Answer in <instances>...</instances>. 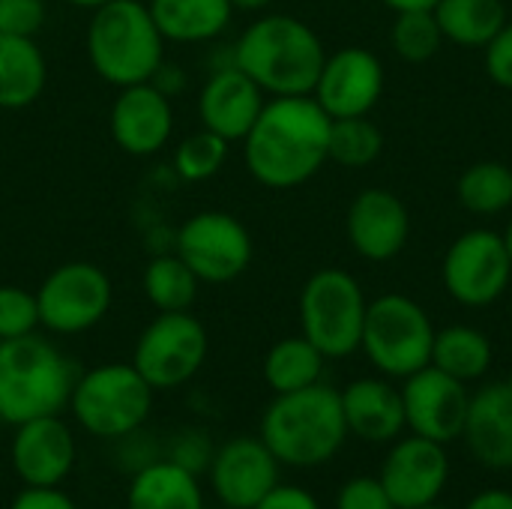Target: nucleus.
<instances>
[{
  "mask_svg": "<svg viewBox=\"0 0 512 509\" xmlns=\"http://www.w3.org/2000/svg\"><path fill=\"white\" fill-rule=\"evenodd\" d=\"M333 117L312 96H273L243 138L246 171L267 189H294L312 180L327 156Z\"/></svg>",
  "mask_w": 512,
  "mask_h": 509,
  "instance_id": "nucleus-1",
  "label": "nucleus"
},
{
  "mask_svg": "<svg viewBox=\"0 0 512 509\" xmlns=\"http://www.w3.org/2000/svg\"><path fill=\"white\" fill-rule=\"evenodd\" d=\"M327 51L321 36L294 15H264L252 21L231 54L267 96H312Z\"/></svg>",
  "mask_w": 512,
  "mask_h": 509,
  "instance_id": "nucleus-2",
  "label": "nucleus"
},
{
  "mask_svg": "<svg viewBox=\"0 0 512 509\" xmlns=\"http://www.w3.org/2000/svg\"><path fill=\"white\" fill-rule=\"evenodd\" d=\"M258 438L270 447L279 465H327L348 441L339 390L327 384H312L306 390L276 396L261 417Z\"/></svg>",
  "mask_w": 512,
  "mask_h": 509,
  "instance_id": "nucleus-3",
  "label": "nucleus"
},
{
  "mask_svg": "<svg viewBox=\"0 0 512 509\" xmlns=\"http://www.w3.org/2000/svg\"><path fill=\"white\" fill-rule=\"evenodd\" d=\"M84 45L96 75L114 87L144 84L165 63V36L141 0H111L93 9Z\"/></svg>",
  "mask_w": 512,
  "mask_h": 509,
  "instance_id": "nucleus-4",
  "label": "nucleus"
},
{
  "mask_svg": "<svg viewBox=\"0 0 512 509\" xmlns=\"http://www.w3.org/2000/svg\"><path fill=\"white\" fill-rule=\"evenodd\" d=\"M72 387V363L48 339L30 333L0 342V423L54 417L69 405Z\"/></svg>",
  "mask_w": 512,
  "mask_h": 509,
  "instance_id": "nucleus-5",
  "label": "nucleus"
},
{
  "mask_svg": "<svg viewBox=\"0 0 512 509\" xmlns=\"http://www.w3.org/2000/svg\"><path fill=\"white\" fill-rule=\"evenodd\" d=\"M153 393L132 363H105L75 378L69 408L84 432L117 441L147 423Z\"/></svg>",
  "mask_w": 512,
  "mask_h": 509,
  "instance_id": "nucleus-6",
  "label": "nucleus"
},
{
  "mask_svg": "<svg viewBox=\"0 0 512 509\" xmlns=\"http://www.w3.org/2000/svg\"><path fill=\"white\" fill-rule=\"evenodd\" d=\"M435 327L429 312L405 294H381L366 306L360 351L384 378L405 381L432 363Z\"/></svg>",
  "mask_w": 512,
  "mask_h": 509,
  "instance_id": "nucleus-7",
  "label": "nucleus"
},
{
  "mask_svg": "<svg viewBox=\"0 0 512 509\" xmlns=\"http://www.w3.org/2000/svg\"><path fill=\"white\" fill-rule=\"evenodd\" d=\"M366 306L369 300L348 270L324 267L300 291V330L327 360L351 357L360 351Z\"/></svg>",
  "mask_w": 512,
  "mask_h": 509,
  "instance_id": "nucleus-8",
  "label": "nucleus"
},
{
  "mask_svg": "<svg viewBox=\"0 0 512 509\" xmlns=\"http://www.w3.org/2000/svg\"><path fill=\"white\" fill-rule=\"evenodd\" d=\"M207 360V330L192 312H159L135 342L132 366L153 390L183 387Z\"/></svg>",
  "mask_w": 512,
  "mask_h": 509,
  "instance_id": "nucleus-9",
  "label": "nucleus"
},
{
  "mask_svg": "<svg viewBox=\"0 0 512 509\" xmlns=\"http://www.w3.org/2000/svg\"><path fill=\"white\" fill-rule=\"evenodd\" d=\"M441 279L459 306L483 309L498 303L512 279L504 237L492 228H471L459 234L444 255Z\"/></svg>",
  "mask_w": 512,
  "mask_h": 509,
  "instance_id": "nucleus-10",
  "label": "nucleus"
},
{
  "mask_svg": "<svg viewBox=\"0 0 512 509\" xmlns=\"http://www.w3.org/2000/svg\"><path fill=\"white\" fill-rule=\"evenodd\" d=\"M39 324L57 336H75L96 327L111 309V279L90 261L60 264L36 291Z\"/></svg>",
  "mask_w": 512,
  "mask_h": 509,
  "instance_id": "nucleus-11",
  "label": "nucleus"
},
{
  "mask_svg": "<svg viewBox=\"0 0 512 509\" xmlns=\"http://www.w3.org/2000/svg\"><path fill=\"white\" fill-rule=\"evenodd\" d=\"M252 237L246 225L225 210H201L177 231V255L207 285H225L252 264Z\"/></svg>",
  "mask_w": 512,
  "mask_h": 509,
  "instance_id": "nucleus-12",
  "label": "nucleus"
},
{
  "mask_svg": "<svg viewBox=\"0 0 512 509\" xmlns=\"http://www.w3.org/2000/svg\"><path fill=\"white\" fill-rule=\"evenodd\" d=\"M468 384L450 378L447 372L435 369L432 363L402 384V405H405V429L411 435L450 444L462 438L465 417H468Z\"/></svg>",
  "mask_w": 512,
  "mask_h": 509,
  "instance_id": "nucleus-13",
  "label": "nucleus"
},
{
  "mask_svg": "<svg viewBox=\"0 0 512 509\" xmlns=\"http://www.w3.org/2000/svg\"><path fill=\"white\" fill-rule=\"evenodd\" d=\"M381 486L387 489L396 509H417L438 504L450 483V456L447 447L420 435L396 438L384 456Z\"/></svg>",
  "mask_w": 512,
  "mask_h": 509,
  "instance_id": "nucleus-14",
  "label": "nucleus"
},
{
  "mask_svg": "<svg viewBox=\"0 0 512 509\" xmlns=\"http://www.w3.org/2000/svg\"><path fill=\"white\" fill-rule=\"evenodd\" d=\"M384 93L381 60L360 45L327 54L312 99L333 117H366Z\"/></svg>",
  "mask_w": 512,
  "mask_h": 509,
  "instance_id": "nucleus-15",
  "label": "nucleus"
},
{
  "mask_svg": "<svg viewBox=\"0 0 512 509\" xmlns=\"http://www.w3.org/2000/svg\"><path fill=\"white\" fill-rule=\"evenodd\" d=\"M279 459L261 438H231L210 459V486L228 509H255V504L279 486Z\"/></svg>",
  "mask_w": 512,
  "mask_h": 509,
  "instance_id": "nucleus-16",
  "label": "nucleus"
},
{
  "mask_svg": "<svg viewBox=\"0 0 512 509\" xmlns=\"http://www.w3.org/2000/svg\"><path fill=\"white\" fill-rule=\"evenodd\" d=\"M345 231L354 252L366 261H393L411 237V213L405 201L381 186L357 192L348 207Z\"/></svg>",
  "mask_w": 512,
  "mask_h": 509,
  "instance_id": "nucleus-17",
  "label": "nucleus"
},
{
  "mask_svg": "<svg viewBox=\"0 0 512 509\" xmlns=\"http://www.w3.org/2000/svg\"><path fill=\"white\" fill-rule=\"evenodd\" d=\"M108 129L114 144L129 156L159 153L174 132L171 96H165L153 81L120 87L108 114Z\"/></svg>",
  "mask_w": 512,
  "mask_h": 509,
  "instance_id": "nucleus-18",
  "label": "nucleus"
},
{
  "mask_svg": "<svg viewBox=\"0 0 512 509\" xmlns=\"http://www.w3.org/2000/svg\"><path fill=\"white\" fill-rule=\"evenodd\" d=\"M12 471L24 486L54 489L60 486L75 465V438L72 429L54 417H36L15 426L12 438Z\"/></svg>",
  "mask_w": 512,
  "mask_h": 509,
  "instance_id": "nucleus-19",
  "label": "nucleus"
},
{
  "mask_svg": "<svg viewBox=\"0 0 512 509\" xmlns=\"http://www.w3.org/2000/svg\"><path fill=\"white\" fill-rule=\"evenodd\" d=\"M264 96L267 93L240 66H219L216 72H210L198 93L201 126L222 135L228 144L243 141L267 102Z\"/></svg>",
  "mask_w": 512,
  "mask_h": 509,
  "instance_id": "nucleus-20",
  "label": "nucleus"
},
{
  "mask_svg": "<svg viewBox=\"0 0 512 509\" xmlns=\"http://www.w3.org/2000/svg\"><path fill=\"white\" fill-rule=\"evenodd\" d=\"M462 438L489 471H512V387L495 381L471 393Z\"/></svg>",
  "mask_w": 512,
  "mask_h": 509,
  "instance_id": "nucleus-21",
  "label": "nucleus"
},
{
  "mask_svg": "<svg viewBox=\"0 0 512 509\" xmlns=\"http://www.w3.org/2000/svg\"><path fill=\"white\" fill-rule=\"evenodd\" d=\"M339 396L348 435L369 444H393L405 432L402 390L390 378H357Z\"/></svg>",
  "mask_w": 512,
  "mask_h": 509,
  "instance_id": "nucleus-22",
  "label": "nucleus"
},
{
  "mask_svg": "<svg viewBox=\"0 0 512 509\" xmlns=\"http://www.w3.org/2000/svg\"><path fill=\"white\" fill-rule=\"evenodd\" d=\"M48 81V63L36 39L0 33V108L21 111L33 105Z\"/></svg>",
  "mask_w": 512,
  "mask_h": 509,
  "instance_id": "nucleus-23",
  "label": "nucleus"
},
{
  "mask_svg": "<svg viewBox=\"0 0 512 509\" xmlns=\"http://www.w3.org/2000/svg\"><path fill=\"white\" fill-rule=\"evenodd\" d=\"M126 509H204V495L192 471L162 459L135 471Z\"/></svg>",
  "mask_w": 512,
  "mask_h": 509,
  "instance_id": "nucleus-24",
  "label": "nucleus"
},
{
  "mask_svg": "<svg viewBox=\"0 0 512 509\" xmlns=\"http://www.w3.org/2000/svg\"><path fill=\"white\" fill-rule=\"evenodd\" d=\"M150 15L165 42H210L231 24V0H150Z\"/></svg>",
  "mask_w": 512,
  "mask_h": 509,
  "instance_id": "nucleus-25",
  "label": "nucleus"
},
{
  "mask_svg": "<svg viewBox=\"0 0 512 509\" xmlns=\"http://www.w3.org/2000/svg\"><path fill=\"white\" fill-rule=\"evenodd\" d=\"M432 12L444 39L462 48H486L510 21L504 0H438Z\"/></svg>",
  "mask_w": 512,
  "mask_h": 509,
  "instance_id": "nucleus-26",
  "label": "nucleus"
},
{
  "mask_svg": "<svg viewBox=\"0 0 512 509\" xmlns=\"http://www.w3.org/2000/svg\"><path fill=\"white\" fill-rule=\"evenodd\" d=\"M492 342L483 330L468 324H453L444 330H435L432 345V366L447 372L450 378L471 384L480 381L492 369Z\"/></svg>",
  "mask_w": 512,
  "mask_h": 509,
  "instance_id": "nucleus-27",
  "label": "nucleus"
},
{
  "mask_svg": "<svg viewBox=\"0 0 512 509\" xmlns=\"http://www.w3.org/2000/svg\"><path fill=\"white\" fill-rule=\"evenodd\" d=\"M327 357L300 333L276 342L267 357H264V381L267 387L282 396V393H297L312 384H321Z\"/></svg>",
  "mask_w": 512,
  "mask_h": 509,
  "instance_id": "nucleus-28",
  "label": "nucleus"
},
{
  "mask_svg": "<svg viewBox=\"0 0 512 509\" xmlns=\"http://www.w3.org/2000/svg\"><path fill=\"white\" fill-rule=\"evenodd\" d=\"M459 204L474 216H498L512 207V168L486 159L468 165L456 180Z\"/></svg>",
  "mask_w": 512,
  "mask_h": 509,
  "instance_id": "nucleus-29",
  "label": "nucleus"
},
{
  "mask_svg": "<svg viewBox=\"0 0 512 509\" xmlns=\"http://www.w3.org/2000/svg\"><path fill=\"white\" fill-rule=\"evenodd\" d=\"M144 294L156 306V312H189L198 300L201 279L189 270V264L174 255H156L144 267Z\"/></svg>",
  "mask_w": 512,
  "mask_h": 509,
  "instance_id": "nucleus-30",
  "label": "nucleus"
},
{
  "mask_svg": "<svg viewBox=\"0 0 512 509\" xmlns=\"http://www.w3.org/2000/svg\"><path fill=\"white\" fill-rule=\"evenodd\" d=\"M384 153V135L381 129L366 117H339L330 123V144L327 156L330 162L342 168H369Z\"/></svg>",
  "mask_w": 512,
  "mask_h": 509,
  "instance_id": "nucleus-31",
  "label": "nucleus"
},
{
  "mask_svg": "<svg viewBox=\"0 0 512 509\" xmlns=\"http://www.w3.org/2000/svg\"><path fill=\"white\" fill-rule=\"evenodd\" d=\"M390 42H393V51L402 60L426 63L441 51L444 33H441L438 18H435L432 9H408V12H396Z\"/></svg>",
  "mask_w": 512,
  "mask_h": 509,
  "instance_id": "nucleus-32",
  "label": "nucleus"
},
{
  "mask_svg": "<svg viewBox=\"0 0 512 509\" xmlns=\"http://www.w3.org/2000/svg\"><path fill=\"white\" fill-rule=\"evenodd\" d=\"M225 159H228V141L201 126L198 132L186 135L174 150V171L186 183H204L222 171Z\"/></svg>",
  "mask_w": 512,
  "mask_h": 509,
  "instance_id": "nucleus-33",
  "label": "nucleus"
},
{
  "mask_svg": "<svg viewBox=\"0 0 512 509\" xmlns=\"http://www.w3.org/2000/svg\"><path fill=\"white\" fill-rule=\"evenodd\" d=\"M36 327H39L36 294L18 285H0V342L30 336L36 333Z\"/></svg>",
  "mask_w": 512,
  "mask_h": 509,
  "instance_id": "nucleus-34",
  "label": "nucleus"
},
{
  "mask_svg": "<svg viewBox=\"0 0 512 509\" xmlns=\"http://www.w3.org/2000/svg\"><path fill=\"white\" fill-rule=\"evenodd\" d=\"M48 9L45 0H0V33L6 36H30L45 27Z\"/></svg>",
  "mask_w": 512,
  "mask_h": 509,
  "instance_id": "nucleus-35",
  "label": "nucleus"
},
{
  "mask_svg": "<svg viewBox=\"0 0 512 509\" xmlns=\"http://www.w3.org/2000/svg\"><path fill=\"white\" fill-rule=\"evenodd\" d=\"M336 509H396V504L378 477H354L339 489Z\"/></svg>",
  "mask_w": 512,
  "mask_h": 509,
  "instance_id": "nucleus-36",
  "label": "nucleus"
},
{
  "mask_svg": "<svg viewBox=\"0 0 512 509\" xmlns=\"http://www.w3.org/2000/svg\"><path fill=\"white\" fill-rule=\"evenodd\" d=\"M483 63H486V75L498 87L512 90V21H507L483 48Z\"/></svg>",
  "mask_w": 512,
  "mask_h": 509,
  "instance_id": "nucleus-37",
  "label": "nucleus"
},
{
  "mask_svg": "<svg viewBox=\"0 0 512 509\" xmlns=\"http://www.w3.org/2000/svg\"><path fill=\"white\" fill-rule=\"evenodd\" d=\"M168 459L177 462L180 468H186V471H192V474L198 477L201 471L210 468L213 447H210L207 435H201V432H183V435L174 441V450H171Z\"/></svg>",
  "mask_w": 512,
  "mask_h": 509,
  "instance_id": "nucleus-38",
  "label": "nucleus"
},
{
  "mask_svg": "<svg viewBox=\"0 0 512 509\" xmlns=\"http://www.w3.org/2000/svg\"><path fill=\"white\" fill-rule=\"evenodd\" d=\"M255 509H321V504L309 489L279 483L255 504Z\"/></svg>",
  "mask_w": 512,
  "mask_h": 509,
  "instance_id": "nucleus-39",
  "label": "nucleus"
},
{
  "mask_svg": "<svg viewBox=\"0 0 512 509\" xmlns=\"http://www.w3.org/2000/svg\"><path fill=\"white\" fill-rule=\"evenodd\" d=\"M9 509H78L72 504L69 495L60 492V486L54 489H33L24 486L21 495H15V501L9 504Z\"/></svg>",
  "mask_w": 512,
  "mask_h": 509,
  "instance_id": "nucleus-40",
  "label": "nucleus"
},
{
  "mask_svg": "<svg viewBox=\"0 0 512 509\" xmlns=\"http://www.w3.org/2000/svg\"><path fill=\"white\" fill-rule=\"evenodd\" d=\"M465 509H512V492H507V489H483L465 504Z\"/></svg>",
  "mask_w": 512,
  "mask_h": 509,
  "instance_id": "nucleus-41",
  "label": "nucleus"
},
{
  "mask_svg": "<svg viewBox=\"0 0 512 509\" xmlns=\"http://www.w3.org/2000/svg\"><path fill=\"white\" fill-rule=\"evenodd\" d=\"M393 12H408V9H435L438 0H381Z\"/></svg>",
  "mask_w": 512,
  "mask_h": 509,
  "instance_id": "nucleus-42",
  "label": "nucleus"
},
{
  "mask_svg": "<svg viewBox=\"0 0 512 509\" xmlns=\"http://www.w3.org/2000/svg\"><path fill=\"white\" fill-rule=\"evenodd\" d=\"M273 0H231L234 9H243V12H258V9H267Z\"/></svg>",
  "mask_w": 512,
  "mask_h": 509,
  "instance_id": "nucleus-43",
  "label": "nucleus"
},
{
  "mask_svg": "<svg viewBox=\"0 0 512 509\" xmlns=\"http://www.w3.org/2000/svg\"><path fill=\"white\" fill-rule=\"evenodd\" d=\"M66 3H72V6H78V9H99V6H105V3H111V0H66Z\"/></svg>",
  "mask_w": 512,
  "mask_h": 509,
  "instance_id": "nucleus-44",
  "label": "nucleus"
},
{
  "mask_svg": "<svg viewBox=\"0 0 512 509\" xmlns=\"http://www.w3.org/2000/svg\"><path fill=\"white\" fill-rule=\"evenodd\" d=\"M501 237H504V246H507V255H510V264H512V222L507 225V231H504Z\"/></svg>",
  "mask_w": 512,
  "mask_h": 509,
  "instance_id": "nucleus-45",
  "label": "nucleus"
},
{
  "mask_svg": "<svg viewBox=\"0 0 512 509\" xmlns=\"http://www.w3.org/2000/svg\"><path fill=\"white\" fill-rule=\"evenodd\" d=\"M417 509H450V507H441V504H429V507H417Z\"/></svg>",
  "mask_w": 512,
  "mask_h": 509,
  "instance_id": "nucleus-46",
  "label": "nucleus"
},
{
  "mask_svg": "<svg viewBox=\"0 0 512 509\" xmlns=\"http://www.w3.org/2000/svg\"><path fill=\"white\" fill-rule=\"evenodd\" d=\"M504 381H507V384H510V387H512V369H510V375H507V378H504Z\"/></svg>",
  "mask_w": 512,
  "mask_h": 509,
  "instance_id": "nucleus-47",
  "label": "nucleus"
}]
</instances>
